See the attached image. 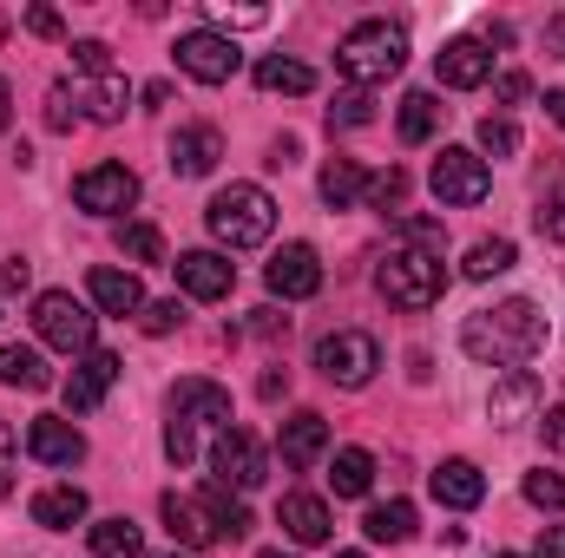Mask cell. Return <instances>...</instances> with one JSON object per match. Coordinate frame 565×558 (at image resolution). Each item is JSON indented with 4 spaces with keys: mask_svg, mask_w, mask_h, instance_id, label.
<instances>
[{
    "mask_svg": "<svg viewBox=\"0 0 565 558\" xmlns=\"http://www.w3.org/2000/svg\"><path fill=\"white\" fill-rule=\"evenodd\" d=\"M460 348H467L473 362H487V368H520V362H533V355L546 348V315H540V302H526V296L493 302V309L467 315Z\"/></svg>",
    "mask_w": 565,
    "mask_h": 558,
    "instance_id": "6da1fadb",
    "label": "cell"
},
{
    "mask_svg": "<svg viewBox=\"0 0 565 558\" xmlns=\"http://www.w3.org/2000/svg\"><path fill=\"white\" fill-rule=\"evenodd\" d=\"M335 66H342V79L349 86H382V79H395L402 66H408V33L395 26V20H362V26H349L342 33V46H335Z\"/></svg>",
    "mask_w": 565,
    "mask_h": 558,
    "instance_id": "7a4b0ae2",
    "label": "cell"
},
{
    "mask_svg": "<svg viewBox=\"0 0 565 558\" xmlns=\"http://www.w3.org/2000/svg\"><path fill=\"white\" fill-rule=\"evenodd\" d=\"M204 224H211V237H217L224 250H257V244H270V230H277V204H270L264 184H231V191L211 197Z\"/></svg>",
    "mask_w": 565,
    "mask_h": 558,
    "instance_id": "3957f363",
    "label": "cell"
},
{
    "mask_svg": "<svg viewBox=\"0 0 565 558\" xmlns=\"http://www.w3.org/2000/svg\"><path fill=\"white\" fill-rule=\"evenodd\" d=\"M316 368H322V382H335V388H369L375 368H382V342H375L369 329H335V335L316 342Z\"/></svg>",
    "mask_w": 565,
    "mask_h": 558,
    "instance_id": "277c9868",
    "label": "cell"
},
{
    "mask_svg": "<svg viewBox=\"0 0 565 558\" xmlns=\"http://www.w3.org/2000/svg\"><path fill=\"white\" fill-rule=\"evenodd\" d=\"M382 296L395 302V309H434L440 302V289H447V270H440V257H427V250H388V264H382Z\"/></svg>",
    "mask_w": 565,
    "mask_h": 558,
    "instance_id": "5b68a950",
    "label": "cell"
},
{
    "mask_svg": "<svg viewBox=\"0 0 565 558\" xmlns=\"http://www.w3.org/2000/svg\"><path fill=\"white\" fill-rule=\"evenodd\" d=\"M33 335L60 355H93V309L73 302L66 289H46L33 296Z\"/></svg>",
    "mask_w": 565,
    "mask_h": 558,
    "instance_id": "8992f818",
    "label": "cell"
},
{
    "mask_svg": "<svg viewBox=\"0 0 565 558\" xmlns=\"http://www.w3.org/2000/svg\"><path fill=\"white\" fill-rule=\"evenodd\" d=\"M237 66H244V53L231 46V33H217V26H191V33H178V73H191L198 86H224Z\"/></svg>",
    "mask_w": 565,
    "mask_h": 558,
    "instance_id": "52a82bcc",
    "label": "cell"
},
{
    "mask_svg": "<svg viewBox=\"0 0 565 558\" xmlns=\"http://www.w3.org/2000/svg\"><path fill=\"white\" fill-rule=\"evenodd\" d=\"M427 184H434V197H440V204H480V197L493 191V171H487V158H480V151L447 144V151L434 158Z\"/></svg>",
    "mask_w": 565,
    "mask_h": 558,
    "instance_id": "ba28073f",
    "label": "cell"
},
{
    "mask_svg": "<svg viewBox=\"0 0 565 558\" xmlns=\"http://www.w3.org/2000/svg\"><path fill=\"white\" fill-rule=\"evenodd\" d=\"M211 473H217V486L231 493H250V486H264L270 480V453L257 447V433H244V427H224L217 433V447H211Z\"/></svg>",
    "mask_w": 565,
    "mask_h": 558,
    "instance_id": "9c48e42d",
    "label": "cell"
},
{
    "mask_svg": "<svg viewBox=\"0 0 565 558\" xmlns=\"http://www.w3.org/2000/svg\"><path fill=\"white\" fill-rule=\"evenodd\" d=\"M73 204L93 211V217H119V211L139 204V171L132 164H93V171H79L73 178Z\"/></svg>",
    "mask_w": 565,
    "mask_h": 558,
    "instance_id": "30bf717a",
    "label": "cell"
},
{
    "mask_svg": "<svg viewBox=\"0 0 565 558\" xmlns=\"http://www.w3.org/2000/svg\"><path fill=\"white\" fill-rule=\"evenodd\" d=\"M164 533L184 546V552H198V546H217L224 539V526H217V506H211V493H164Z\"/></svg>",
    "mask_w": 565,
    "mask_h": 558,
    "instance_id": "8fae6325",
    "label": "cell"
},
{
    "mask_svg": "<svg viewBox=\"0 0 565 558\" xmlns=\"http://www.w3.org/2000/svg\"><path fill=\"white\" fill-rule=\"evenodd\" d=\"M171 270H178V289H184L191 302H224V296L237 289V264L217 257V250H184Z\"/></svg>",
    "mask_w": 565,
    "mask_h": 558,
    "instance_id": "7c38bea8",
    "label": "cell"
},
{
    "mask_svg": "<svg viewBox=\"0 0 565 558\" xmlns=\"http://www.w3.org/2000/svg\"><path fill=\"white\" fill-rule=\"evenodd\" d=\"M171 420H184V427H231V388H217V382H204V375H191V382H178L171 388Z\"/></svg>",
    "mask_w": 565,
    "mask_h": 558,
    "instance_id": "4fadbf2b",
    "label": "cell"
},
{
    "mask_svg": "<svg viewBox=\"0 0 565 558\" xmlns=\"http://www.w3.org/2000/svg\"><path fill=\"white\" fill-rule=\"evenodd\" d=\"M264 282H270V296H282V302H302V296L322 289V264H316L309 244H282L277 257H270V270H264Z\"/></svg>",
    "mask_w": 565,
    "mask_h": 558,
    "instance_id": "5bb4252c",
    "label": "cell"
},
{
    "mask_svg": "<svg viewBox=\"0 0 565 558\" xmlns=\"http://www.w3.org/2000/svg\"><path fill=\"white\" fill-rule=\"evenodd\" d=\"M113 382H119V355H113V348L79 355V368L66 375V408H73V415H93V408L113 395Z\"/></svg>",
    "mask_w": 565,
    "mask_h": 558,
    "instance_id": "9a60e30c",
    "label": "cell"
},
{
    "mask_svg": "<svg viewBox=\"0 0 565 558\" xmlns=\"http://www.w3.org/2000/svg\"><path fill=\"white\" fill-rule=\"evenodd\" d=\"M26 453H33L40 466H79V460H86V433L60 415H40L26 427Z\"/></svg>",
    "mask_w": 565,
    "mask_h": 558,
    "instance_id": "2e32d148",
    "label": "cell"
},
{
    "mask_svg": "<svg viewBox=\"0 0 565 558\" xmlns=\"http://www.w3.org/2000/svg\"><path fill=\"white\" fill-rule=\"evenodd\" d=\"M434 73H440V86L473 93V86H487V79H493V53H487L480 40H447V46L434 53Z\"/></svg>",
    "mask_w": 565,
    "mask_h": 558,
    "instance_id": "e0dca14e",
    "label": "cell"
},
{
    "mask_svg": "<svg viewBox=\"0 0 565 558\" xmlns=\"http://www.w3.org/2000/svg\"><path fill=\"white\" fill-rule=\"evenodd\" d=\"M487 415L500 420V427L533 420L540 415V375H533V368H507V375L493 382V395H487Z\"/></svg>",
    "mask_w": 565,
    "mask_h": 558,
    "instance_id": "ac0fdd59",
    "label": "cell"
},
{
    "mask_svg": "<svg viewBox=\"0 0 565 558\" xmlns=\"http://www.w3.org/2000/svg\"><path fill=\"white\" fill-rule=\"evenodd\" d=\"M217 158H224V132L217 126H178V139H171V171L178 178H211Z\"/></svg>",
    "mask_w": 565,
    "mask_h": 558,
    "instance_id": "d6986e66",
    "label": "cell"
},
{
    "mask_svg": "<svg viewBox=\"0 0 565 558\" xmlns=\"http://www.w3.org/2000/svg\"><path fill=\"white\" fill-rule=\"evenodd\" d=\"M73 106H79L93 126H119L126 106H132V79H126V73H99V79H86V86L73 93Z\"/></svg>",
    "mask_w": 565,
    "mask_h": 558,
    "instance_id": "ffe728a7",
    "label": "cell"
},
{
    "mask_svg": "<svg viewBox=\"0 0 565 558\" xmlns=\"http://www.w3.org/2000/svg\"><path fill=\"white\" fill-rule=\"evenodd\" d=\"M427 486H434V500L454 506V513H473V506L487 500V480H480L473 460H440V466L427 473Z\"/></svg>",
    "mask_w": 565,
    "mask_h": 558,
    "instance_id": "44dd1931",
    "label": "cell"
},
{
    "mask_svg": "<svg viewBox=\"0 0 565 558\" xmlns=\"http://www.w3.org/2000/svg\"><path fill=\"white\" fill-rule=\"evenodd\" d=\"M277 526L296 539V546H322L329 539V506L316 500V493H282V506H277Z\"/></svg>",
    "mask_w": 565,
    "mask_h": 558,
    "instance_id": "7402d4cb",
    "label": "cell"
},
{
    "mask_svg": "<svg viewBox=\"0 0 565 558\" xmlns=\"http://www.w3.org/2000/svg\"><path fill=\"white\" fill-rule=\"evenodd\" d=\"M322 453H329V420L309 408L282 420V466H316Z\"/></svg>",
    "mask_w": 565,
    "mask_h": 558,
    "instance_id": "603a6c76",
    "label": "cell"
},
{
    "mask_svg": "<svg viewBox=\"0 0 565 558\" xmlns=\"http://www.w3.org/2000/svg\"><path fill=\"white\" fill-rule=\"evenodd\" d=\"M33 526H46V533H73L79 519H86V493L79 486H46V493H33Z\"/></svg>",
    "mask_w": 565,
    "mask_h": 558,
    "instance_id": "cb8c5ba5",
    "label": "cell"
},
{
    "mask_svg": "<svg viewBox=\"0 0 565 558\" xmlns=\"http://www.w3.org/2000/svg\"><path fill=\"white\" fill-rule=\"evenodd\" d=\"M93 302L106 309V315H139L145 309V289H139V277L132 270H93Z\"/></svg>",
    "mask_w": 565,
    "mask_h": 558,
    "instance_id": "d4e9b609",
    "label": "cell"
},
{
    "mask_svg": "<svg viewBox=\"0 0 565 558\" xmlns=\"http://www.w3.org/2000/svg\"><path fill=\"white\" fill-rule=\"evenodd\" d=\"M0 382H7V388H26V395H40V388H53V368L40 362V348H26V342H7V348H0Z\"/></svg>",
    "mask_w": 565,
    "mask_h": 558,
    "instance_id": "484cf974",
    "label": "cell"
},
{
    "mask_svg": "<svg viewBox=\"0 0 565 558\" xmlns=\"http://www.w3.org/2000/svg\"><path fill=\"white\" fill-rule=\"evenodd\" d=\"M316 191H322V204H329V211H349V204L369 191V178H362V164H355V158H329V164H322V178H316Z\"/></svg>",
    "mask_w": 565,
    "mask_h": 558,
    "instance_id": "4316f807",
    "label": "cell"
},
{
    "mask_svg": "<svg viewBox=\"0 0 565 558\" xmlns=\"http://www.w3.org/2000/svg\"><path fill=\"white\" fill-rule=\"evenodd\" d=\"M329 486H335V500H362L375 486V453L369 447H342L335 466H329Z\"/></svg>",
    "mask_w": 565,
    "mask_h": 558,
    "instance_id": "83f0119b",
    "label": "cell"
},
{
    "mask_svg": "<svg viewBox=\"0 0 565 558\" xmlns=\"http://www.w3.org/2000/svg\"><path fill=\"white\" fill-rule=\"evenodd\" d=\"M520 264V250L507 244V237H480L473 250H467V264H460V277L467 282H493V277H507Z\"/></svg>",
    "mask_w": 565,
    "mask_h": 558,
    "instance_id": "f1b7e54d",
    "label": "cell"
},
{
    "mask_svg": "<svg viewBox=\"0 0 565 558\" xmlns=\"http://www.w3.org/2000/svg\"><path fill=\"white\" fill-rule=\"evenodd\" d=\"M362 533H369L375 546H402V539H415V506H408V500H388V506H369V519H362Z\"/></svg>",
    "mask_w": 565,
    "mask_h": 558,
    "instance_id": "f546056e",
    "label": "cell"
},
{
    "mask_svg": "<svg viewBox=\"0 0 565 558\" xmlns=\"http://www.w3.org/2000/svg\"><path fill=\"white\" fill-rule=\"evenodd\" d=\"M257 86H264V93H289V99H296V93H309V86H316V73H309L302 60H282V53H270V60H257Z\"/></svg>",
    "mask_w": 565,
    "mask_h": 558,
    "instance_id": "4dcf8cb0",
    "label": "cell"
},
{
    "mask_svg": "<svg viewBox=\"0 0 565 558\" xmlns=\"http://www.w3.org/2000/svg\"><path fill=\"white\" fill-rule=\"evenodd\" d=\"M93 552L99 558H145V533L132 519H99L93 526Z\"/></svg>",
    "mask_w": 565,
    "mask_h": 558,
    "instance_id": "1f68e13d",
    "label": "cell"
},
{
    "mask_svg": "<svg viewBox=\"0 0 565 558\" xmlns=\"http://www.w3.org/2000/svg\"><path fill=\"white\" fill-rule=\"evenodd\" d=\"M440 132V99L434 93H408L402 99V144H427Z\"/></svg>",
    "mask_w": 565,
    "mask_h": 558,
    "instance_id": "d6a6232c",
    "label": "cell"
},
{
    "mask_svg": "<svg viewBox=\"0 0 565 558\" xmlns=\"http://www.w3.org/2000/svg\"><path fill=\"white\" fill-rule=\"evenodd\" d=\"M362 197H369L375 211H388V217H402V211H408V171H402V164H388V171H375Z\"/></svg>",
    "mask_w": 565,
    "mask_h": 558,
    "instance_id": "836d02e7",
    "label": "cell"
},
{
    "mask_svg": "<svg viewBox=\"0 0 565 558\" xmlns=\"http://www.w3.org/2000/svg\"><path fill=\"white\" fill-rule=\"evenodd\" d=\"M119 250H126L132 264H164V237H158V224H119Z\"/></svg>",
    "mask_w": 565,
    "mask_h": 558,
    "instance_id": "e575fe53",
    "label": "cell"
},
{
    "mask_svg": "<svg viewBox=\"0 0 565 558\" xmlns=\"http://www.w3.org/2000/svg\"><path fill=\"white\" fill-rule=\"evenodd\" d=\"M369 119H375V99H369L362 86L335 93V106H329V126H342V132H349V126H369Z\"/></svg>",
    "mask_w": 565,
    "mask_h": 558,
    "instance_id": "d590c367",
    "label": "cell"
},
{
    "mask_svg": "<svg viewBox=\"0 0 565 558\" xmlns=\"http://www.w3.org/2000/svg\"><path fill=\"white\" fill-rule=\"evenodd\" d=\"M204 493H211V506H217V526H224V539H250V513H244V506H237V500H231L217 480H211Z\"/></svg>",
    "mask_w": 565,
    "mask_h": 558,
    "instance_id": "8d00e7d4",
    "label": "cell"
},
{
    "mask_svg": "<svg viewBox=\"0 0 565 558\" xmlns=\"http://www.w3.org/2000/svg\"><path fill=\"white\" fill-rule=\"evenodd\" d=\"M526 500H533L540 513H559V506H565V480H559V473H546V466H540V473H526Z\"/></svg>",
    "mask_w": 565,
    "mask_h": 558,
    "instance_id": "74e56055",
    "label": "cell"
},
{
    "mask_svg": "<svg viewBox=\"0 0 565 558\" xmlns=\"http://www.w3.org/2000/svg\"><path fill=\"white\" fill-rule=\"evenodd\" d=\"M480 151L513 158V151H520V126H513V119H480Z\"/></svg>",
    "mask_w": 565,
    "mask_h": 558,
    "instance_id": "f35d334b",
    "label": "cell"
},
{
    "mask_svg": "<svg viewBox=\"0 0 565 558\" xmlns=\"http://www.w3.org/2000/svg\"><path fill=\"white\" fill-rule=\"evenodd\" d=\"M164 453H171V466H191V460H198V427L164 420Z\"/></svg>",
    "mask_w": 565,
    "mask_h": 558,
    "instance_id": "ab89813d",
    "label": "cell"
},
{
    "mask_svg": "<svg viewBox=\"0 0 565 558\" xmlns=\"http://www.w3.org/2000/svg\"><path fill=\"white\" fill-rule=\"evenodd\" d=\"M73 66L99 79V73H113V46L106 40H73Z\"/></svg>",
    "mask_w": 565,
    "mask_h": 558,
    "instance_id": "60d3db41",
    "label": "cell"
},
{
    "mask_svg": "<svg viewBox=\"0 0 565 558\" xmlns=\"http://www.w3.org/2000/svg\"><path fill=\"white\" fill-rule=\"evenodd\" d=\"M178 322H184V309H178V302H145V309H139V329H145V335H171Z\"/></svg>",
    "mask_w": 565,
    "mask_h": 558,
    "instance_id": "b9f144b4",
    "label": "cell"
},
{
    "mask_svg": "<svg viewBox=\"0 0 565 558\" xmlns=\"http://www.w3.org/2000/svg\"><path fill=\"white\" fill-rule=\"evenodd\" d=\"M540 230H546L553 244H565V184H559V191H546V197H540Z\"/></svg>",
    "mask_w": 565,
    "mask_h": 558,
    "instance_id": "7bdbcfd3",
    "label": "cell"
},
{
    "mask_svg": "<svg viewBox=\"0 0 565 558\" xmlns=\"http://www.w3.org/2000/svg\"><path fill=\"white\" fill-rule=\"evenodd\" d=\"M211 20H217V26H264L270 13H264V7H224V0H211Z\"/></svg>",
    "mask_w": 565,
    "mask_h": 558,
    "instance_id": "ee69618b",
    "label": "cell"
},
{
    "mask_svg": "<svg viewBox=\"0 0 565 558\" xmlns=\"http://www.w3.org/2000/svg\"><path fill=\"white\" fill-rule=\"evenodd\" d=\"M26 33H40V40H60V33H66V20H60L53 7H26Z\"/></svg>",
    "mask_w": 565,
    "mask_h": 558,
    "instance_id": "f6af8a7d",
    "label": "cell"
},
{
    "mask_svg": "<svg viewBox=\"0 0 565 558\" xmlns=\"http://www.w3.org/2000/svg\"><path fill=\"white\" fill-rule=\"evenodd\" d=\"M20 289H26V264L7 257V264H0V296H20Z\"/></svg>",
    "mask_w": 565,
    "mask_h": 558,
    "instance_id": "bcb514c9",
    "label": "cell"
},
{
    "mask_svg": "<svg viewBox=\"0 0 565 558\" xmlns=\"http://www.w3.org/2000/svg\"><path fill=\"white\" fill-rule=\"evenodd\" d=\"M540 427H546V447H553V453H565V401H559V408H546V420H540Z\"/></svg>",
    "mask_w": 565,
    "mask_h": 558,
    "instance_id": "7dc6e473",
    "label": "cell"
},
{
    "mask_svg": "<svg viewBox=\"0 0 565 558\" xmlns=\"http://www.w3.org/2000/svg\"><path fill=\"white\" fill-rule=\"evenodd\" d=\"M526 93H533V79H526V73H500V99H507V106H520Z\"/></svg>",
    "mask_w": 565,
    "mask_h": 558,
    "instance_id": "c3c4849f",
    "label": "cell"
},
{
    "mask_svg": "<svg viewBox=\"0 0 565 558\" xmlns=\"http://www.w3.org/2000/svg\"><path fill=\"white\" fill-rule=\"evenodd\" d=\"M46 126H53V132H66V126H73V112H66V86L46 99Z\"/></svg>",
    "mask_w": 565,
    "mask_h": 558,
    "instance_id": "681fc988",
    "label": "cell"
},
{
    "mask_svg": "<svg viewBox=\"0 0 565 558\" xmlns=\"http://www.w3.org/2000/svg\"><path fill=\"white\" fill-rule=\"evenodd\" d=\"M533 558H565V526H546V533H540V552Z\"/></svg>",
    "mask_w": 565,
    "mask_h": 558,
    "instance_id": "f907efd6",
    "label": "cell"
},
{
    "mask_svg": "<svg viewBox=\"0 0 565 558\" xmlns=\"http://www.w3.org/2000/svg\"><path fill=\"white\" fill-rule=\"evenodd\" d=\"M546 53H559V60H565V13L546 20Z\"/></svg>",
    "mask_w": 565,
    "mask_h": 558,
    "instance_id": "816d5d0a",
    "label": "cell"
},
{
    "mask_svg": "<svg viewBox=\"0 0 565 558\" xmlns=\"http://www.w3.org/2000/svg\"><path fill=\"white\" fill-rule=\"evenodd\" d=\"M546 119L565 132V93H546Z\"/></svg>",
    "mask_w": 565,
    "mask_h": 558,
    "instance_id": "f5cc1de1",
    "label": "cell"
},
{
    "mask_svg": "<svg viewBox=\"0 0 565 558\" xmlns=\"http://www.w3.org/2000/svg\"><path fill=\"white\" fill-rule=\"evenodd\" d=\"M7 460H13V427L0 420V473H7Z\"/></svg>",
    "mask_w": 565,
    "mask_h": 558,
    "instance_id": "db71d44e",
    "label": "cell"
},
{
    "mask_svg": "<svg viewBox=\"0 0 565 558\" xmlns=\"http://www.w3.org/2000/svg\"><path fill=\"white\" fill-rule=\"evenodd\" d=\"M7 106H13V86L0 79V132H7Z\"/></svg>",
    "mask_w": 565,
    "mask_h": 558,
    "instance_id": "11a10c76",
    "label": "cell"
},
{
    "mask_svg": "<svg viewBox=\"0 0 565 558\" xmlns=\"http://www.w3.org/2000/svg\"><path fill=\"white\" fill-rule=\"evenodd\" d=\"M335 558H362V552H335Z\"/></svg>",
    "mask_w": 565,
    "mask_h": 558,
    "instance_id": "9f6ffc18",
    "label": "cell"
},
{
    "mask_svg": "<svg viewBox=\"0 0 565 558\" xmlns=\"http://www.w3.org/2000/svg\"><path fill=\"white\" fill-rule=\"evenodd\" d=\"M493 558H520V552H493Z\"/></svg>",
    "mask_w": 565,
    "mask_h": 558,
    "instance_id": "6f0895ef",
    "label": "cell"
},
{
    "mask_svg": "<svg viewBox=\"0 0 565 558\" xmlns=\"http://www.w3.org/2000/svg\"><path fill=\"white\" fill-rule=\"evenodd\" d=\"M264 558H289V552H264Z\"/></svg>",
    "mask_w": 565,
    "mask_h": 558,
    "instance_id": "680465c9",
    "label": "cell"
},
{
    "mask_svg": "<svg viewBox=\"0 0 565 558\" xmlns=\"http://www.w3.org/2000/svg\"><path fill=\"white\" fill-rule=\"evenodd\" d=\"M164 558H184V552H164Z\"/></svg>",
    "mask_w": 565,
    "mask_h": 558,
    "instance_id": "91938a15",
    "label": "cell"
}]
</instances>
